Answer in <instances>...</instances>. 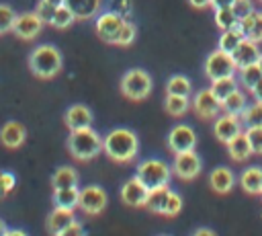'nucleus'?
<instances>
[{
	"label": "nucleus",
	"mask_w": 262,
	"mask_h": 236,
	"mask_svg": "<svg viewBox=\"0 0 262 236\" xmlns=\"http://www.w3.org/2000/svg\"><path fill=\"white\" fill-rule=\"evenodd\" d=\"M239 131H244V123L239 115H231V113H223L217 115L213 121V133L219 142L227 144L231 137H235Z\"/></svg>",
	"instance_id": "f8f14e48"
},
{
	"label": "nucleus",
	"mask_w": 262,
	"mask_h": 236,
	"mask_svg": "<svg viewBox=\"0 0 262 236\" xmlns=\"http://www.w3.org/2000/svg\"><path fill=\"white\" fill-rule=\"evenodd\" d=\"M180 209H182V197H180L176 191H170L164 215H168V218H174V215H178V213H180Z\"/></svg>",
	"instance_id": "4c0bfd02"
},
{
	"label": "nucleus",
	"mask_w": 262,
	"mask_h": 236,
	"mask_svg": "<svg viewBox=\"0 0 262 236\" xmlns=\"http://www.w3.org/2000/svg\"><path fill=\"white\" fill-rule=\"evenodd\" d=\"M239 185L248 195L262 193V166H248L239 174Z\"/></svg>",
	"instance_id": "412c9836"
},
{
	"label": "nucleus",
	"mask_w": 262,
	"mask_h": 236,
	"mask_svg": "<svg viewBox=\"0 0 262 236\" xmlns=\"http://www.w3.org/2000/svg\"><path fill=\"white\" fill-rule=\"evenodd\" d=\"M237 21H239V18H237V14L233 12L231 6H227V8H215V25H217L221 31L235 27Z\"/></svg>",
	"instance_id": "473e14b6"
},
{
	"label": "nucleus",
	"mask_w": 262,
	"mask_h": 236,
	"mask_svg": "<svg viewBox=\"0 0 262 236\" xmlns=\"http://www.w3.org/2000/svg\"><path fill=\"white\" fill-rule=\"evenodd\" d=\"M4 234H6V236H25V230H8V228H6Z\"/></svg>",
	"instance_id": "3c124183"
},
{
	"label": "nucleus",
	"mask_w": 262,
	"mask_h": 236,
	"mask_svg": "<svg viewBox=\"0 0 262 236\" xmlns=\"http://www.w3.org/2000/svg\"><path fill=\"white\" fill-rule=\"evenodd\" d=\"M102 152L119 164L131 162L139 152V137L129 127H115L102 137Z\"/></svg>",
	"instance_id": "f257e3e1"
},
{
	"label": "nucleus",
	"mask_w": 262,
	"mask_h": 236,
	"mask_svg": "<svg viewBox=\"0 0 262 236\" xmlns=\"http://www.w3.org/2000/svg\"><path fill=\"white\" fill-rule=\"evenodd\" d=\"M209 183H211V189H213L215 193L225 195V193L231 191V187H233V183H235V176H233L231 168H227V166H217V168H213V172L209 174Z\"/></svg>",
	"instance_id": "aec40b11"
},
{
	"label": "nucleus",
	"mask_w": 262,
	"mask_h": 236,
	"mask_svg": "<svg viewBox=\"0 0 262 236\" xmlns=\"http://www.w3.org/2000/svg\"><path fill=\"white\" fill-rule=\"evenodd\" d=\"M4 230H6V226H4V222L0 220V234H4Z\"/></svg>",
	"instance_id": "864d4df0"
},
{
	"label": "nucleus",
	"mask_w": 262,
	"mask_h": 236,
	"mask_svg": "<svg viewBox=\"0 0 262 236\" xmlns=\"http://www.w3.org/2000/svg\"><path fill=\"white\" fill-rule=\"evenodd\" d=\"M123 21H125V18H123L121 14H117L115 10H106V12L96 14V23H94L96 35H98L102 41L113 43L115 37H117V33H119V29H121V25H123Z\"/></svg>",
	"instance_id": "ddd939ff"
},
{
	"label": "nucleus",
	"mask_w": 262,
	"mask_h": 236,
	"mask_svg": "<svg viewBox=\"0 0 262 236\" xmlns=\"http://www.w3.org/2000/svg\"><path fill=\"white\" fill-rule=\"evenodd\" d=\"M43 21H41V16L33 10V12H20V14H16V18H14V25H12V33L18 37V39H25V41H31V39H35L39 33H41V29H43Z\"/></svg>",
	"instance_id": "9d476101"
},
{
	"label": "nucleus",
	"mask_w": 262,
	"mask_h": 236,
	"mask_svg": "<svg viewBox=\"0 0 262 236\" xmlns=\"http://www.w3.org/2000/svg\"><path fill=\"white\" fill-rule=\"evenodd\" d=\"M256 12H258V10H252V12H248L246 16H242V18L237 21V27H239V31L244 33V37L250 35V31H252V27H254V21H256Z\"/></svg>",
	"instance_id": "ea45409f"
},
{
	"label": "nucleus",
	"mask_w": 262,
	"mask_h": 236,
	"mask_svg": "<svg viewBox=\"0 0 262 236\" xmlns=\"http://www.w3.org/2000/svg\"><path fill=\"white\" fill-rule=\"evenodd\" d=\"M43 2H47V4H51V6H55V8L63 4V0H43Z\"/></svg>",
	"instance_id": "603ef678"
},
{
	"label": "nucleus",
	"mask_w": 262,
	"mask_h": 236,
	"mask_svg": "<svg viewBox=\"0 0 262 236\" xmlns=\"http://www.w3.org/2000/svg\"><path fill=\"white\" fill-rule=\"evenodd\" d=\"M235 0H211V6L213 8H227V6H233Z\"/></svg>",
	"instance_id": "de8ad7c7"
},
{
	"label": "nucleus",
	"mask_w": 262,
	"mask_h": 236,
	"mask_svg": "<svg viewBox=\"0 0 262 236\" xmlns=\"http://www.w3.org/2000/svg\"><path fill=\"white\" fill-rule=\"evenodd\" d=\"M248 107V101H246V94L235 88L225 101H221V111L223 113H231V115H242Z\"/></svg>",
	"instance_id": "c85d7f7f"
},
{
	"label": "nucleus",
	"mask_w": 262,
	"mask_h": 236,
	"mask_svg": "<svg viewBox=\"0 0 262 236\" xmlns=\"http://www.w3.org/2000/svg\"><path fill=\"white\" fill-rule=\"evenodd\" d=\"M35 12L41 16L43 23H51V16H53V12H55V6H51V4H47V2H43V0H39Z\"/></svg>",
	"instance_id": "a19ab883"
},
{
	"label": "nucleus",
	"mask_w": 262,
	"mask_h": 236,
	"mask_svg": "<svg viewBox=\"0 0 262 236\" xmlns=\"http://www.w3.org/2000/svg\"><path fill=\"white\" fill-rule=\"evenodd\" d=\"M166 146L170 152L178 154V152H186V150H194L196 148V133L190 125L186 123H178L174 125L168 135H166Z\"/></svg>",
	"instance_id": "6e6552de"
},
{
	"label": "nucleus",
	"mask_w": 262,
	"mask_h": 236,
	"mask_svg": "<svg viewBox=\"0 0 262 236\" xmlns=\"http://www.w3.org/2000/svg\"><path fill=\"white\" fill-rule=\"evenodd\" d=\"M76 23V16H74V12L66 6V4H61V6H57L55 8V12H53V16H51V27H55V29H68L70 25H74Z\"/></svg>",
	"instance_id": "2f4dec72"
},
{
	"label": "nucleus",
	"mask_w": 262,
	"mask_h": 236,
	"mask_svg": "<svg viewBox=\"0 0 262 236\" xmlns=\"http://www.w3.org/2000/svg\"><path fill=\"white\" fill-rule=\"evenodd\" d=\"M135 176L147 187V189H156L162 185H168L170 176H172V166H168L164 160L160 158H145L137 164V172Z\"/></svg>",
	"instance_id": "20e7f679"
},
{
	"label": "nucleus",
	"mask_w": 262,
	"mask_h": 236,
	"mask_svg": "<svg viewBox=\"0 0 262 236\" xmlns=\"http://www.w3.org/2000/svg\"><path fill=\"white\" fill-rule=\"evenodd\" d=\"M63 4L74 12L76 21L94 18L102 8V0H63Z\"/></svg>",
	"instance_id": "a211bd4d"
},
{
	"label": "nucleus",
	"mask_w": 262,
	"mask_h": 236,
	"mask_svg": "<svg viewBox=\"0 0 262 236\" xmlns=\"http://www.w3.org/2000/svg\"><path fill=\"white\" fill-rule=\"evenodd\" d=\"M76 220L74 209H66V207H53V211L47 215V230L55 236H61L63 230Z\"/></svg>",
	"instance_id": "6ab92c4d"
},
{
	"label": "nucleus",
	"mask_w": 262,
	"mask_h": 236,
	"mask_svg": "<svg viewBox=\"0 0 262 236\" xmlns=\"http://www.w3.org/2000/svg\"><path fill=\"white\" fill-rule=\"evenodd\" d=\"M63 121H66L70 131L80 129V127H88V125H92V111L86 105H72L63 113Z\"/></svg>",
	"instance_id": "f3484780"
},
{
	"label": "nucleus",
	"mask_w": 262,
	"mask_h": 236,
	"mask_svg": "<svg viewBox=\"0 0 262 236\" xmlns=\"http://www.w3.org/2000/svg\"><path fill=\"white\" fill-rule=\"evenodd\" d=\"M51 187L53 189H66V187H78V172L74 166H59L51 174Z\"/></svg>",
	"instance_id": "393cba45"
},
{
	"label": "nucleus",
	"mask_w": 262,
	"mask_h": 236,
	"mask_svg": "<svg viewBox=\"0 0 262 236\" xmlns=\"http://www.w3.org/2000/svg\"><path fill=\"white\" fill-rule=\"evenodd\" d=\"M108 203V195L102 187L98 185H88L84 189H80V199H78V207L86 213V215H98L104 211Z\"/></svg>",
	"instance_id": "0eeeda50"
},
{
	"label": "nucleus",
	"mask_w": 262,
	"mask_h": 236,
	"mask_svg": "<svg viewBox=\"0 0 262 236\" xmlns=\"http://www.w3.org/2000/svg\"><path fill=\"white\" fill-rule=\"evenodd\" d=\"M246 135H248L252 154L262 156V125H250V127H246Z\"/></svg>",
	"instance_id": "c9c22d12"
},
{
	"label": "nucleus",
	"mask_w": 262,
	"mask_h": 236,
	"mask_svg": "<svg viewBox=\"0 0 262 236\" xmlns=\"http://www.w3.org/2000/svg\"><path fill=\"white\" fill-rule=\"evenodd\" d=\"M82 232H84L82 224H80L78 220H74V222L63 230V234H61V236H78V234H82Z\"/></svg>",
	"instance_id": "a18cd8bd"
},
{
	"label": "nucleus",
	"mask_w": 262,
	"mask_h": 236,
	"mask_svg": "<svg viewBox=\"0 0 262 236\" xmlns=\"http://www.w3.org/2000/svg\"><path fill=\"white\" fill-rule=\"evenodd\" d=\"M237 80H235V74L233 76H223V78H215L211 80V92L217 96V101H225L235 88H237Z\"/></svg>",
	"instance_id": "a878e982"
},
{
	"label": "nucleus",
	"mask_w": 262,
	"mask_h": 236,
	"mask_svg": "<svg viewBox=\"0 0 262 236\" xmlns=\"http://www.w3.org/2000/svg\"><path fill=\"white\" fill-rule=\"evenodd\" d=\"M248 39H252V41H256V43L262 41V12H256V21H254V27H252Z\"/></svg>",
	"instance_id": "c03bdc74"
},
{
	"label": "nucleus",
	"mask_w": 262,
	"mask_h": 236,
	"mask_svg": "<svg viewBox=\"0 0 262 236\" xmlns=\"http://www.w3.org/2000/svg\"><path fill=\"white\" fill-rule=\"evenodd\" d=\"M239 117H242V123L246 127H250V125H262V101H254L252 105H248L246 111Z\"/></svg>",
	"instance_id": "72a5a7b5"
},
{
	"label": "nucleus",
	"mask_w": 262,
	"mask_h": 236,
	"mask_svg": "<svg viewBox=\"0 0 262 236\" xmlns=\"http://www.w3.org/2000/svg\"><path fill=\"white\" fill-rule=\"evenodd\" d=\"M194 236H215V232L211 228H199L194 230Z\"/></svg>",
	"instance_id": "8fccbe9b"
},
{
	"label": "nucleus",
	"mask_w": 262,
	"mask_h": 236,
	"mask_svg": "<svg viewBox=\"0 0 262 236\" xmlns=\"http://www.w3.org/2000/svg\"><path fill=\"white\" fill-rule=\"evenodd\" d=\"M260 195H262V193H260Z\"/></svg>",
	"instance_id": "4d7b16f0"
},
{
	"label": "nucleus",
	"mask_w": 262,
	"mask_h": 236,
	"mask_svg": "<svg viewBox=\"0 0 262 236\" xmlns=\"http://www.w3.org/2000/svg\"><path fill=\"white\" fill-rule=\"evenodd\" d=\"M172 172L180 181H192V179H196L201 174V158H199V154L194 150H186V152L174 154Z\"/></svg>",
	"instance_id": "1a4fd4ad"
},
{
	"label": "nucleus",
	"mask_w": 262,
	"mask_h": 236,
	"mask_svg": "<svg viewBox=\"0 0 262 236\" xmlns=\"http://www.w3.org/2000/svg\"><path fill=\"white\" fill-rule=\"evenodd\" d=\"M188 4L194 8H207V6H211V0H188Z\"/></svg>",
	"instance_id": "09e8293b"
},
{
	"label": "nucleus",
	"mask_w": 262,
	"mask_h": 236,
	"mask_svg": "<svg viewBox=\"0 0 262 236\" xmlns=\"http://www.w3.org/2000/svg\"><path fill=\"white\" fill-rule=\"evenodd\" d=\"M68 152L72 154V158L88 162L102 152V135H98V131L92 129V125L72 129L68 137Z\"/></svg>",
	"instance_id": "f03ea898"
},
{
	"label": "nucleus",
	"mask_w": 262,
	"mask_h": 236,
	"mask_svg": "<svg viewBox=\"0 0 262 236\" xmlns=\"http://www.w3.org/2000/svg\"><path fill=\"white\" fill-rule=\"evenodd\" d=\"M63 66L61 51L51 43H41L29 53V68L37 78L49 80L59 74Z\"/></svg>",
	"instance_id": "7ed1b4c3"
},
{
	"label": "nucleus",
	"mask_w": 262,
	"mask_h": 236,
	"mask_svg": "<svg viewBox=\"0 0 262 236\" xmlns=\"http://www.w3.org/2000/svg\"><path fill=\"white\" fill-rule=\"evenodd\" d=\"M203 70H205V76L209 80H215V78H223V76H233L237 72V66H235L231 53L217 47L207 55Z\"/></svg>",
	"instance_id": "423d86ee"
},
{
	"label": "nucleus",
	"mask_w": 262,
	"mask_h": 236,
	"mask_svg": "<svg viewBox=\"0 0 262 236\" xmlns=\"http://www.w3.org/2000/svg\"><path fill=\"white\" fill-rule=\"evenodd\" d=\"M260 66H262V57H260Z\"/></svg>",
	"instance_id": "5fc2aeb1"
},
{
	"label": "nucleus",
	"mask_w": 262,
	"mask_h": 236,
	"mask_svg": "<svg viewBox=\"0 0 262 236\" xmlns=\"http://www.w3.org/2000/svg\"><path fill=\"white\" fill-rule=\"evenodd\" d=\"M250 92H252V96H254L256 101H262V78H260V80L254 84V88H252Z\"/></svg>",
	"instance_id": "49530a36"
},
{
	"label": "nucleus",
	"mask_w": 262,
	"mask_h": 236,
	"mask_svg": "<svg viewBox=\"0 0 262 236\" xmlns=\"http://www.w3.org/2000/svg\"><path fill=\"white\" fill-rule=\"evenodd\" d=\"M14 18H16V12L12 6L8 4H0V35L12 31V25H14Z\"/></svg>",
	"instance_id": "e433bc0d"
},
{
	"label": "nucleus",
	"mask_w": 262,
	"mask_h": 236,
	"mask_svg": "<svg viewBox=\"0 0 262 236\" xmlns=\"http://www.w3.org/2000/svg\"><path fill=\"white\" fill-rule=\"evenodd\" d=\"M190 107V99L184 94H166L164 101V111L172 117H182Z\"/></svg>",
	"instance_id": "bb28decb"
},
{
	"label": "nucleus",
	"mask_w": 262,
	"mask_h": 236,
	"mask_svg": "<svg viewBox=\"0 0 262 236\" xmlns=\"http://www.w3.org/2000/svg\"><path fill=\"white\" fill-rule=\"evenodd\" d=\"M111 10L127 18V14H131V0H111Z\"/></svg>",
	"instance_id": "79ce46f5"
},
{
	"label": "nucleus",
	"mask_w": 262,
	"mask_h": 236,
	"mask_svg": "<svg viewBox=\"0 0 262 236\" xmlns=\"http://www.w3.org/2000/svg\"><path fill=\"white\" fill-rule=\"evenodd\" d=\"M237 72H239L237 82H239L246 90H252V88H254V84L262 78V66H260V62H258V64L244 66V68H237Z\"/></svg>",
	"instance_id": "c756f323"
},
{
	"label": "nucleus",
	"mask_w": 262,
	"mask_h": 236,
	"mask_svg": "<svg viewBox=\"0 0 262 236\" xmlns=\"http://www.w3.org/2000/svg\"><path fill=\"white\" fill-rule=\"evenodd\" d=\"M147 193H149V189L137 176H131L121 187V201L125 205H131V207H145Z\"/></svg>",
	"instance_id": "4468645a"
},
{
	"label": "nucleus",
	"mask_w": 262,
	"mask_h": 236,
	"mask_svg": "<svg viewBox=\"0 0 262 236\" xmlns=\"http://www.w3.org/2000/svg\"><path fill=\"white\" fill-rule=\"evenodd\" d=\"M119 86H121V92L129 101H143L151 92V78H149V74L145 70L133 68V70L123 74Z\"/></svg>",
	"instance_id": "39448f33"
},
{
	"label": "nucleus",
	"mask_w": 262,
	"mask_h": 236,
	"mask_svg": "<svg viewBox=\"0 0 262 236\" xmlns=\"http://www.w3.org/2000/svg\"><path fill=\"white\" fill-rule=\"evenodd\" d=\"M260 2H262V0H260Z\"/></svg>",
	"instance_id": "6e6d98bb"
},
{
	"label": "nucleus",
	"mask_w": 262,
	"mask_h": 236,
	"mask_svg": "<svg viewBox=\"0 0 262 236\" xmlns=\"http://www.w3.org/2000/svg\"><path fill=\"white\" fill-rule=\"evenodd\" d=\"M190 107H192L194 115L201 117V119H215V117L219 115V111H221V103H219L217 96L211 92V88L199 90V92L192 96Z\"/></svg>",
	"instance_id": "9b49d317"
},
{
	"label": "nucleus",
	"mask_w": 262,
	"mask_h": 236,
	"mask_svg": "<svg viewBox=\"0 0 262 236\" xmlns=\"http://www.w3.org/2000/svg\"><path fill=\"white\" fill-rule=\"evenodd\" d=\"M231 55H233L235 66H237V68H244V66H250V64H258L260 57H262V51H260V47H258L256 41L244 37V39L239 41V45L233 49Z\"/></svg>",
	"instance_id": "2eb2a0df"
},
{
	"label": "nucleus",
	"mask_w": 262,
	"mask_h": 236,
	"mask_svg": "<svg viewBox=\"0 0 262 236\" xmlns=\"http://www.w3.org/2000/svg\"><path fill=\"white\" fill-rule=\"evenodd\" d=\"M227 152H229L231 160H235V162H244L246 158L252 156V148H250V142H248L246 131H239L235 137H231L227 142Z\"/></svg>",
	"instance_id": "4be33fe9"
},
{
	"label": "nucleus",
	"mask_w": 262,
	"mask_h": 236,
	"mask_svg": "<svg viewBox=\"0 0 262 236\" xmlns=\"http://www.w3.org/2000/svg\"><path fill=\"white\" fill-rule=\"evenodd\" d=\"M80 199V189L78 187H66V189H53V207H66V209H76Z\"/></svg>",
	"instance_id": "b1692460"
},
{
	"label": "nucleus",
	"mask_w": 262,
	"mask_h": 236,
	"mask_svg": "<svg viewBox=\"0 0 262 236\" xmlns=\"http://www.w3.org/2000/svg\"><path fill=\"white\" fill-rule=\"evenodd\" d=\"M25 140H27V129L20 121H6L0 127V142L4 148L16 150L25 144Z\"/></svg>",
	"instance_id": "dca6fc26"
},
{
	"label": "nucleus",
	"mask_w": 262,
	"mask_h": 236,
	"mask_svg": "<svg viewBox=\"0 0 262 236\" xmlns=\"http://www.w3.org/2000/svg\"><path fill=\"white\" fill-rule=\"evenodd\" d=\"M135 33H137L135 25H133L131 21H127V18H125L113 43H115V45H121V47H127V45H131V43H133V39H135Z\"/></svg>",
	"instance_id": "f704fd0d"
},
{
	"label": "nucleus",
	"mask_w": 262,
	"mask_h": 236,
	"mask_svg": "<svg viewBox=\"0 0 262 236\" xmlns=\"http://www.w3.org/2000/svg\"><path fill=\"white\" fill-rule=\"evenodd\" d=\"M244 39V33L239 31V27H231V29H225L221 31V37H219V49L227 51V53H233V49L239 45V41Z\"/></svg>",
	"instance_id": "7c9ffc66"
},
{
	"label": "nucleus",
	"mask_w": 262,
	"mask_h": 236,
	"mask_svg": "<svg viewBox=\"0 0 262 236\" xmlns=\"http://www.w3.org/2000/svg\"><path fill=\"white\" fill-rule=\"evenodd\" d=\"M168 195H170V187H168V185L149 189L147 199H145V207H147L151 213H160V215H164V211H166V203H168Z\"/></svg>",
	"instance_id": "5701e85b"
},
{
	"label": "nucleus",
	"mask_w": 262,
	"mask_h": 236,
	"mask_svg": "<svg viewBox=\"0 0 262 236\" xmlns=\"http://www.w3.org/2000/svg\"><path fill=\"white\" fill-rule=\"evenodd\" d=\"M166 94H184L190 96L192 94V82L188 76L184 74H174L168 78L166 82Z\"/></svg>",
	"instance_id": "cd10ccee"
},
{
	"label": "nucleus",
	"mask_w": 262,
	"mask_h": 236,
	"mask_svg": "<svg viewBox=\"0 0 262 236\" xmlns=\"http://www.w3.org/2000/svg\"><path fill=\"white\" fill-rule=\"evenodd\" d=\"M231 8H233V12L237 14V18H242V16H246L248 12H252V10H254V6H252V2H250V0H235Z\"/></svg>",
	"instance_id": "37998d69"
},
{
	"label": "nucleus",
	"mask_w": 262,
	"mask_h": 236,
	"mask_svg": "<svg viewBox=\"0 0 262 236\" xmlns=\"http://www.w3.org/2000/svg\"><path fill=\"white\" fill-rule=\"evenodd\" d=\"M14 185H16L14 174L8 170H0V199H4L14 189Z\"/></svg>",
	"instance_id": "58836bf2"
}]
</instances>
